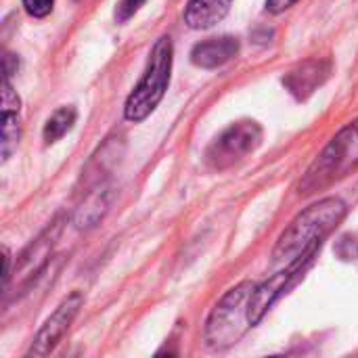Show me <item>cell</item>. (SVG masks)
Instances as JSON below:
<instances>
[{
	"instance_id": "cell-15",
	"label": "cell",
	"mask_w": 358,
	"mask_h": 358,
	"mask_svg": "<svg viewBox=\"0 0 358 358\" xmlns=\"http://www.w3.org/2000/svg\"><path fill=\"white\" fill-rule=\"evenodd\" d=\"M147 0H120L117 8H115V19L117 23H126L130 17H134L138 13V8L145 4Z\"/></svg>"
},
{
	"instance_id": "cell-17",
	"label": "cell",
	"mask_w": 358,
	"mask_h": 358,
	"mask_svg": "<svg viewBox=\"0 0 358 358\" xmlns=\"http://www.w3.org/2000/svg\"><path fill=\"white\" fill-rule=\"evenodd\" d=\"M2 252H4V289H6V285H8V277H10V254H8V250H6V248H4Z\"/></svg>"
},
{
	"instance_id": "cell-9",
	"label": "cell",
	"mask_w": 358,
	"mask_h": 358,
	"mask_svg": "<svg viewBox=\"0 0 358 358\" xmlns=\"http://www.w3.org/2000/svg\"><path fill=\"white\" fill-rule=\"evenodd\" d=\"M331 71V65L329 61H323V59H308L304 63H300L296 69H292L285 78H283V84L287 86V90L304 101L308 99L329 76Z\"/></svg>"
},
{
	"instance_id": "cell-16",
	"label": "cell",
	"mask_w": 358,
	"mask_h": 358,
	"mask_svg": "<svg viewBox=\"0 0 358 358\" xmlns=\"http://www.w3.org/2000/svg\"><path fill=\"white\" fill-rule=\"evenodd\" d=\"M294 4H298V0H266V10L273 15H279V13L289 10Z\"/></svg>"
},
{
	"instance_id": "cell-4",
	"label": "cell",
	"mask_w": 358,
	"mask_h": 358,
	"mask_svg": "<svg viewBox=\"0 0 358 358\" xmlns=\"http://www.w3.org/2000/svg\"><path fill=\"white\" fill-rule=\"evenodd\" d=\"M254 287L256 283L241 281L216 302L203 329V340L210 350H227L235 346L248 329L254 327L250 321V300Z\"/></svg>"
},
{
	"instance_id": "cell-3",
	"label": "cell",
	"mask_w": 358,
	"mask_h": 358,
	"mask_svg": "<svg viewBox=\"0 0 358 358\" xmlns=\"http://www.w3.org/2000/svg\"><path fill=\"white\" fill-rule=\"evenodd\" d=\"M172 63H174V44L170 36H162L149 55L147 67L138 84L132 88L124 103V120L130 124H138L147 120L155 107L162 103L168 84H170V73H172Z\"/></svg>"
},
{
	"instance_id": "cell-2",
	"label": "cell",
	"mask_w": 358,
	"mask_h": 358,
	"mask_svg": "<svg viewBox=\"0 0 358 358\" xmlns=\"http://www.w3.org/2000/svg\"><path fill=\"white\" fill-rule=\"evenodd\" d=\"M358 168V117L346 124L308 166L298 185L302 197L329 189Z\"/></svg>"
},
{
	"instance_id": "cell-10",
	"label": "cell",
	"mask_w": 358,
	"mask_h": 358,
	"mask_svg": "<svg viewBox=\"0 0 358 358\" xmlns=\"http://www.w3.org/2000/svg\"><path fill=\"white\" fill-rule=\"evenodd\" d=\"M239 55V40L235 36H220L197 42L191 50V63L201 69H218Z\"/></svg>"
},
{
	"instance_id": "cell-14",
	"label": "cell",
	"mask_w": 358,
	"mask_h": 358,
	"mask_svg": "<svg viewBox=\"0 0 358 358\" xmlns=\"http://www.w3.org/2000/svg\"><path fill=\"white\" fill-rule=\"evenodd\" d=\"M52 6H55V0H23L25 13L34 19H44L46 15H50Z\"/></svg>"
},
{
	"instance_id": "cell-1",
	"label": "cell",
	"mask_w": 358,
	"mask_h": 358,
	"mask_svg": "<svg viewBox=\"0 0 358 358\" xmlns=\"http://www.w3.org/2000/svg\"><path fill=\"white\" fill-rule=\"evenodd\" d=\"M346 203L338 197L319 199L302 210L281 233L273 250V262L289 264L308 252H317L323 239L329 237L346 218Z\"/></svg>"
},
{
	"instance_id": "cell-8",
	"label": "cell",
	"mask_w": 358,
	"mask_h": 358,
	"mask_svg": "<svg viewBox=\"0 0 358 358\" xmlns=\"http://www.w3.org/2000/svg\"><path fill=\"white\" fill-rule=\"evenodd\" d=\"M21 99L17 90L13 88L10 80L2 78V141H0V155L2 162H6L13 151L17 149L19 136H21Z\"/></svg>"
},
{
	"instance_id": "cell-12",
	"label": "cell",
	"mask_w": 358,
	"mask_h": 358,
	"mask_svg": "<svg viewBox=\"0 0 358 358\" xmlns=\"http://www.w3.org/2000/svg\"><path fill=\"white\" fill-rule=\"evenodd\" d=\"M231 4L233 0H189L185 6V23L191 29H210L229 15Z\"/></svg>"
},
{
	"instance_id": "cell-13",
	"label": "cell",
	"mask_w": 358,
	"mask_h": 358,
	"mask_svg": "<svg viewBox=\"0 0 358 358\" xmlns=\"http://www.w3.org/2000/svg\"><path fill=\"white\" fill-rule=\"evenodd\" d=\"M78 120V111L76 107L67 105V107H59L44 124L42 128V138L46 145H55L57 141H61L67 132H71L73 124Z\"/></svg>"
},
{
	"instance_id": "cell-11",
	"label": "cell",
	"mask_w": 358,
	"mask_h": 358,
	"mask_svg": "<svg viewBox=\"0 0 358 358\" xmlns=\"http://www.w3.org/2000/svg\"><path fill=\"white\" fill-rule=\"evenodd\" d=\"M61 220L57 218L52 224H48V229L21 254V260L17 264V271L21 273V277H36L40 275V271L46 266L50 254H52V248L59 239V233H61ZM15 271V273H17Z\"/></svg>"
},
{
	"instance_id": "cell-7",
	"label": "cell",
	"mask_w": 358,
	"mask_h": 358,
	"mask_svg": "<svg viewBox=\"0 0 358 358\" xmlns=\"http://www.w3.org/2000/svg\"><path fill=\"white\" fill-rule=\"evenodd\" d=\"M317 252H308V254L300 256L298 260L285 264V268L275 273L271 279H266V281H262V283H258L254 287V294H252V300H250V321H252V325H258L264 319L268 308L283 296V292L292 285V281L298 275H302V271L308 266V262L315 258Z\"/></svg>"
},
{
	"instance_id": "cell-6",
	"label": "cell",
	"mask_w": 358,
	"mask_h": 358,
	"mask_svg": "<svg viewBox=\"0 0 358 358\" xmlns=\"http://www.w3.org/2000/svg\"><path fill=\"white\" fill-rule=\"evenodd\" d=\"M82 304H84V296L80 292H71L67 298H63V302L55 308V313L36 331V336H34V340H31L25 357H48L61 344V340L65 338V334L69 331V327L76 321Z\"/></svg>"
},
{
	"instance_id": "cell-5",
	"label": "cell",
	"mask_w": 358,
	"mask_h": 358,
	"mask_svg": "<svg viewBox=\"0 0 358 358\" xmlns=\"http://www.w3.org/2000/svg\"><path fill=\"white\" fill-rule=\"evenodd\" d=\"M262 143V128L254 120H241L222 130L206 151V162L212 170L222 172L239 162H243L250 153H254Z\"/></svg>"
}]
</instances>
